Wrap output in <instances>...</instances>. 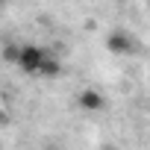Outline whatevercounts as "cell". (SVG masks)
Masks as SVG:
<instances>
[{
  "label": "cell",
  "mask_w": 150,
  "mask_h": 150,
  "mask_svg": "<svg viewBox=\"0 0 150 150\" xmlns=\"http://www.w3.org/2000/svg\"><path fill=\"white\" fill-rule=\"evenodd\" d=\"M106 44H109V50H112V53H129V50H132V38H129L127 33H121V30H118V33H112Z\"/></svg>",
  "instance_id": "cell-2"
},
{
  "label": "cell",
  "mask_w": 150,
  "mask_h": 150,
  "mask_svg": "<svg viewBox=\"0 0 150 150\" xmlns=\"http://www.w3.org/2000/svg\"><path fill=\"white\" fill-rule=\"evenodd\" d=\"M80 106L86 109V112H97V109H103L106 106V100H103V94H97V91H83L80 94Z\"/></svg>",
  "instance_id": "cell-3"
},
{
  "label": "cell",
  "mask_w": 150,
  "mask_h": 150,
  "mask_svg": "<svg viewBox=\"0 0 150 150\" xmlns=\"http://www.w3.org/2000/svg\"><path fill=\"white\" fill-rule=\"evenodd\" d=\"M50 50L47 47H38V44H21V53H18V68L24 74H33V77H38L41 74V65L47 62Z\"/></svg>",
  "instance_id": "cell-1"
}]
</instances>
